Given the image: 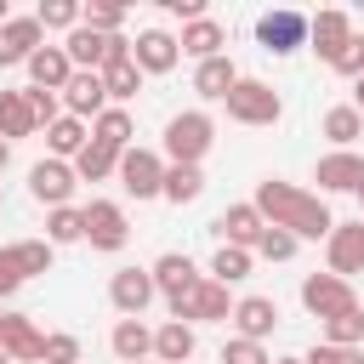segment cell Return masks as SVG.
<instances>
[{"mask_svg": "<svg viewBox=\"0 0 364 364\" xmlns=\"http://www.w3.org/2000/svg\"><path fill=\"white\" fill-rule=\"evenodd\" d=\"M250 205L267 216V228H284V233H296V239H330V233H336L330 205H324L318 193L296 188V182L267 176V182H256V199H250Z\"/></svg>", "mask_w": 364, "mask_h": 364, "instance_id": "1", "label": "cell"}, {"mask_svg": "<svg viewBox=\"0 0 364 364\" xmlns=\"http://www.w3.org/2000/svg\"><path fill=\"white\" fill-rule=\"evenodd\" d=\"M210 142H216V119L205 108H182L165 119V159L171 165H199L210 154Z\"/></svg>", "mask_w": 364, "mask_h": 364, "instance_id": "2", "label": "cell"}, {"mask_svg": "<svg viewBox=\"0 0 364 364\" xmlns=\"http://www.w3.org/2000/svg\"><path fill=\"white\" fill-rule=\"evenodd\" d=\"M222 102H228V119H239V125H279V114H284V97L267 80H245V74Z\"/></svg>", "mask_w": 364, "mask_h": 364, "instance_id": "3", "label": "cell"}, {"mask_svg": "<svg viewBox=\"0 0 364 364\" xmlns=\"http://www.w3.org/2000/svg\"><path fill=\"white\" fill-rule=\"evenodd\" d=\"M165 307H171V318H182V324H228V318H233L228 284H216L210 273H205L188 296H176V301H165Z\"/></svg>", "mask_w": 364, "mask_h": 364, "instance_id": "4", "label": "cell"}, {"mask_svg": "<svg viewBox=\"0 0 364 364\" xmlns=\"http://www.w3.org/2000/svg\"><path fill=\"white\" fill-rule=\"evenodd\" d=\"M301 307L324 324V318H336V313H353V307H358V290H353V279L307 273V279H301Z\"/></svg>", "mask_w": 364, "mask_h": 364, "instance_id": "5", "label": "cell"}, {"mask_svg": "<svg viewBox=\"0 0 364 364\" xmlns=\"http://www.w3.org/2000/svg\"><path fill=\"white\" fill-rule=\"evenodd\" d=\"M114 176H119V188H125L131 199H159V193H165V159H159L154 148H125Z\"/></svg>", "mask_w": 364, "mask_h": 364, "instance_id": "6", "label": "cell"}, {"mask_svg": "<svg viewBox=\"0 0 364 364\" xmlns=\"http://www.w3.org/2000/svg\"><path fill=\"white\" fill-rule=\"evenodd\" d=\"M256 40H262V51H267V57H290V51H301V46H307V17H301V11H290V6L262 11V17H256Z\"/></svg>", "mask_w": 364, "mask_h": 364, "instance_id": "7", "label": "cell"}, {"mask_svg": "<svg viewBox=\"0 0 364 364\" xmlns=\"http://www.w3.org/2000/svg\"><path fill=\"white\" fill-rule=\"evenodd\" d=\"M74 188H80V176H74L68 159H40V165L28 171V193H34V205H46V210H63V205L74 199Z\"/></svg>", "mask_w": 364, "mask_h": 364, "instance_id": "8", "label": "cell"}, {"mask_svg": "<svg viewBox=\"0 0 364 364\" xmlns=\"http://www.w3.org/2000/svg\"><path fill=\"white\" fill-rule=\"evenodd\" d=\"M154 296H159L154 267H119V273L108 279V301H114L119 318H142V307H148Z\"/></svg>", "mask_w": 364, "mask_h": 364, "instance_id": "9", "label": "cell"}, {"mask_svg": "<svg viewBox=\"0 0 364 364\" xmlns=\"http://www.w3.org/2000/svg\"><path fill=\"white\" fill-rule=\"evenodd\" d=\"M85 239H91V250H125V239H131V222H125V210L114 205V199H91L85 205Z\"/></svg>", "mask_w": 364, "mask_h": 364, "instance_id": "10", "label": "cell"}, {"mask_svg": "<svg viewBox=\"0 0 364 364\" xmlns=\"http://www.w3.org/2000/svg\"><path fill=\"white\" fill-rule=\"evenodd\" d=\"M313 182H318V193H358L364 188V154H353V148L324 154L313 165Z\"/></svg>", "mask_w": 364, "mask_h": 364, "instance_id": "11", "label": "cell"}, {"mask_svg": "<svg viewBox=\"0 0 364 364\" xmlns=\"http://www.w3.org/2000/svg\"><path fill=\"white\" fill-rule=\"evenodd\" d=\"M324 256H330V273L336 279L364 273V216L358 222H336V233L324 239Z\"/></svg>", "mask_w": 364, "mask_h": 364, "instance_id": "12", "label": "cell"}, {"mask_svg": "<svg viewBox=\"0 0 364 364\" xmlns=\"http://www.w3.org/2000/svg\"><path fill=\"white\" fill-rule=\"evenodd\" d=\"M63 108H68L74 119H85V125H91L102 108H114V102H108V85H102V74H91V68H74V80L63 85Z\"/></svg>", "mask_w": 364, "mask_h": 364, "instance_id": "13", "label": "cell"}, {"mask_svg": "<svg viewBox=\"0 0 364 364\" xmlns=\"http://www.w3.org/2000/svg\"><path fill=\"white\" fill-rule=\"evenodd\" d=\"M210 228H216V239H222V245H239V250H256V239H262V228H267V216H262V210H256L250 199H239V205H228V210H222V216H216Z\"/></svg>", "mask_w": 364, "mask_h": 364, "instance_id": "14", "label": "cell"}, {"mask_svg": "<svg viewBox=\"0 0 364 364\" xmlns=\"http://www.w3.org/2000/svg\"><path fill=\"white\" fill-rule=\"evenodd\" d=\"M228 324H233V336H245V341H267V336L279 330V301H273V296H239Z\"/></svg>", "mask_w": 364, "mask_h": 364, "instance_id": "15", "label": "cell"}, {"mask_svg": "<svg viewBox=\"0 0 364 364\" xmlns=\"http://www.w3.org/2000/svg\"><path fill=\"white\" fill-rule=\"evenodd\" d=\"M131 57H136L142 74H171V68L182 63V46H176V34H165V28H142V34L131 40Z\"/></svg>", "mask_w": 364, "mask_h": 364, "instance_id": "16", "label": "cell"}, {"mask_svg": "<svg viewBox=\"0 0 364 364\" xmlns=\"http://www.w3.org/2000/svg\"><path fill=\"white\" fill-rule=\"evenodd\" d=\"M46 46V28H40V17H11L6 28H0V68H28V57Z\"/></svg>", "mask_w": 364, "mask_h": 364, "instance_id": "17", "label": "cell"}, {"mask_svg": "<svg viewBox=\"0 0 364 364\" xmlns=\"http://www.w3.org/2000/svg\"><path fill=\"white\" fill-rule=\"evenodd\" d=\"M0 347H6L11 364H46V336L34 330L28 313H6V336H0Z\"/></svg>", "mask_w": 364, "mask_h": 364, "instance_id": "18", "label": "cell"}, {"mask_svg": "<svg viewBox=\"0 0 364 364\" xmlns=\"http://www.w3.org/2000/svg\"><path fill=\"white\" fill-rule=\"evenodd\" d=\"M347 40H353V17H347V11H318V17H307V46H313L324 63H336Z\"/></svg>", "mask_w": 364, "mask_h": 364, "instance_id": "19", "label": "cell"}, {"mask_svg": "<svg viewBox=\"0 0 364 364\" xmlns=\"http://www.w3.org/2000/svg\"><path fill=\"white\" fill-rule=\"evenodd\" d=\"M51 256H57L51 239H11V245H0V262H6L17 279H40V273H51Z\"/></svg>", "mask_w": 364, "mask_h": 364, "instance_id": "20", "label": "cell"}, {"mask_svg": "<svg viewBox=\"0 0 364 364\" xmlns=\"http://www.w3.org/2000/svg\"><path fill=\"white\" fill-rule=\"evenodd\" d=\"M199 279H205V273H199V267H193V256H182V250H165V256L154 262V284H159V296H165V301L188 296Z\"/></svg>", "mask_w": 364, "mask_h": 364, "instance_id": "21", "label": "cell"}, {"mask_svg": "<svg viewBox=\"0 0 364 364\" xmlns=\"http://www.w3.org/2000/svg\"><path fill=\"white\" fill-rule=\"evenodd\" d=\"M176 46H182V57H193V63H210V57H222V46H228V28H222L216 17H199V23H188V28L176 34Z\"/></svg>", "mask_w": 364, "mask_h": 364, "instance_id": "22", "label": "cell"}, {"mask_svg": "<svg viewBox=\"0 0 364 364\" xmlns=\"http://www.w3.org/2000/svg\"><path fill=\"white\" fill-rule=\"evenodd\" d=\"M74 80V63H68V51L63 46H40L34 57H28V85H46V91H57L63 97V85Z\"/></svg>", "mask_w": 364, "mask_h": 364, "instance_id": "23", "label": "cell"}, {"mask_svg": "<svg viewBox=\"0 0 364 364\" xmlns=\"http://www.w3.org/2000/svg\"><path fill=\"white\" fill-rule=\"evenodd\" d=\"M108 347H114L119 364H148V358H154V330H148L142 318H119L114 336H108Z\"/></svg>", "mask_w": 364, "mask_h": 364, "instance_id": "24", "label": "cell"}, {"mask_svg": "<svg viewBox=\"0 0 364 364\" xmlns=\"http://www.w3.org/2000/svg\"><path fill=\"white\" fill-rule=\"evenodd\" d=\"M193 347H199V336H193V324H182V318H165V324L154 330V358H159V364H188Z\"/></svg>", "mask_w": 364, "mask_h": 364, "instance_id": "25", "label": "cell"}, {"mask_svg": "<svg viewBox=\"0 0 364 364\" xmlns=\"http://www.w3.org/2000/svg\"><path fill=\"white\" fill-rule=\"evenodd\" d=\"M233 85H239V68H233V57H228V51L193 68V91H199L205 102H222V97L233 91Z\"/></svg>", "mask_w": 364, "mask_h": 364, "instance_id": "26", "label": "cell"}, {"mask_svg": "<svg viewBox=\"0 0 364 364\" xmlns=\"http://www.w3.org/2000/svg\"><path fill=\"white\" fill-rule=\"evenodd\" d=\"M91 142V125L85 119H74V114H63V119H51L46 125V148H51V159H80V148Z\"/></svg>", "mask_w": 364, "mask_h": 364, "instance_id": "27", "label": "cell"}, {"mask_svg": "<svg viewBox=\"0 0 364 364\" xmlns=\"http://www.w3.org/2000/svg\"><path fill=\"white\" fill-rule=\"evenodd\" d=\"M131 136H136L131 108H102V114L91 119V142H102V148H114V154H125V148H131Z\"/></svg>", "mask_w": 364, "mask_h": 364, "instance_id": "28", "label": "cell"}, {"mask_svg": "<svg viewBox=\"0 0 364 364\" xmlns=\"http://www.w3.org/2000/svg\"><path fill=\"white\" fill-rule=\"evenodd\" d=\"M142 80H148V74L136 68V57H114V63L102 68V85H108V102H114V108H125V102L142 91Z\"/></svg>", "mask_w": 364, "mask_h": 364, "instance_id": "29", "label": "cell"}, {"mask_svg": "<svg viewBox=\"0 0 364 364\" xmlns=\"http://www.w3.org/2000/svg\"><path fill=\"white\" fill-rule=\"evenodd\" d=\"M34 131H40V119H34L28 97L23 91H0V136L17 142V136H34Z\"/></svg>", "mask_w": 364, "mask_h": 364, "instance_id": "30", "label": "cell"}, {"mask_svg": "<svg viewBox=\"0 0 364 364\" xmlns=\"http://www.w3.org/2000/svg\"><path fill=\"white\" fill-rule=\"evenodd\" d=\"M199 193H205V171H199V165H165V193H159V199L193 205Z\"/></svg>", "mask_w": 364, "mask_h": 364, "instance_id": "31", "label": "cell"}, {"mask_svg": "<svg viewBox=\"0 0 364 364\" xmlns=\"http://www.w3.org/2000/svg\"><path fill=\"white\" fill-rule=\"evenodd\" d=\"M250 267H256V250H239V245H216V256H210L216 284H239V279H250Z\"/></svg>", "mask_w": 364, "mask_h": 364, "instance_id": "32", "label": "cell"}, {"mask_svg": "<svg viewBox=\"0 0 364 364\" xmlns=\"http://www.w3.org/2000/svg\"><path fill=\"white\" fill-rule=\"evenodd\" d=\"M114 171H119V154L102 148V142H85L80 159H74V176H80V182H108Z\"/></svg>", "mask_w": 364, "mask_h": 364, "instance_id": "33", "label": "cell"}, {"mask_svg": "<svg viewBox=\"0 0 364 364\" xmlns=\"http://www.w3.org/2000/svg\"><path fill=\"white\" fill-rule=\"evenodd\" d=\"M324 136H330L336 148H353V142L364 136V114H358L353 102H341V108H330V114H324Z\"/></svg>", "mask_w": 364, "mask_h": 364, "instance_id": "34", "label": "cell"}, {"mask_svg": "<svg viewBox=\"0 0 364 364\" xmlns=\"http://www.w3.org/2000/svg\"><path fill=\"white\" fill-rule=\"evenodd\" d=\"M324 341H330V347H364V307L324 318Z\"/></svg>", "mask_w": 364, "mask_h": 364, "instance_id": "35", "label": "cell"}, {"mask_svg": "<svg viewBox=\"0 0 364 364\" xmlns=\"http://www.w3.org/2000/svg\"><path fill=\"white\" fill-rule=\"evenodd\" d=\"M46 239H51V245H74V239H85V210H74V205L51 210V216H46Z\"/></svg>", "mask_w": 364, "mask_h": 364, "instance_id": "36", "label": "cell"}, {"mask_svg": "<svg viewBox=\"0 0 364 364\" xmlns=\"http://www.w3.org/2000/svg\"><path fill=\"white\" fill-rule=\"evenodd\" d=\"M34 17H40V28H68V34H74L80 17H85V6H74V0H40Z\"/></svg>", "mask_w": 364, "mask_h": 364, "instance_id": "37", "label": "cell"}, {"mask_svg": "<svg viewBox=\"0 0 364 364\" xmlns=\"http://www.w3.org/2000/svg\"><path fill=\"white\" fill-rule=\"evenodd\" d=\"M296 245H301L296 233H284V228H262L256 256H262V262H290V256H296Z\"/></svg>", "mask_w": 364, "mask_h": 364, "instance_id": "38", "label": "cell"}, {"mask_svg": "<svg viewBox=\"0 0 364 364\" xmlns=\"http://www.w3.org/2000/svg\"><path fill=\"white\" fill-rule=\"evenodd\" d=\"M222 364H273V353H267V341L228 336V341H222Z\"/></svg>", "mask_w": 364, "mask_h": 364, "instance_id": "39", "label": "cell"}, {"mask_svg": "<svg viewBox=\"0 0 364 364\" xmlns=\"http://www.w3.org/2000/svg\"><path fill=\"white\" fill-rule=\"evenodd\" d=\"M23 97H28V108H34V119H40V125L63 119V97H57V91H46V85H23Z\"/></svg>", "mask_w": 364, "mask_h": 364, "instance_id": "40", "label": "cell"}, {"mask_svg": "<svg viewBox=\"0 0 364 364\" xmlns=\"http://www.w3.org/2000/svg\"><path fill=\"white\" fill-rule=\"evenodd\" d=\"M46 364H80V336L51 330V336H46Z\"/></svg>", "mask_w": 364, "mask_h": 364, "instance_id": "41", "label": "cell"}, {"mask_svg": "<svg viewBox=\"0 0 364 364\" xmlns=\"http://www.w3.org/2000/svg\"><path fill=\"white\" fill-rule=\"evenodd\" d=\"M301 364H364V347H330V341H318V347H307Z\"/></svg>", "mask_w": 364, "mask_h": 364, "instance_id": "42", "label": "cell"}, {"mask_svg": "<svg viewBox=\"0 0 364 364\" xmlns=\"http://www.w3.org/2000/svg\"><path fill=\"white\" fill-rule=\"evenodd\" d=\"M85 28H97V34H119V23H125V6H85V17H80Z\"/></svg>", "mask_w": 364, "mask_h": 364, "instance_id": "43", "label": "cell"}, {"mask_svg": "<svg viewBox=\"0 0 364 364\" xmlns=\"http://www.w3.org/2000/svg\"><path fill=\"white\" fill-rule=\"evenodd\" d=\"M330 68H336V74H347V80H364V34H353Z\"/></svg>", "mask_w": 364, "mask_h": 364, "instance_id": "44", "label": "cell"}, {"mask_svg": "<svg viewBox=\"0 0 364 364\" xmlns=\"http://www.w3.org/2000/svg\"><path fill=\"white\" fill-rule=\"evenodd\" d=\"M165 11H171V17H182V28H188V23H199V17H205V0H165Z\"/></svg>", "mask_w": 364, "mask_h": 364, "instance_id": "45", "label": "cell"}, {"mask_svg": "<svg viewBox=\"0 0 364 364\" xmlns=\"http://www.w3.org/2000/svg\"><path fill=\"white\" fill-rule=\"evenodd\" d=\"M17 284H23V279H17V273H11V267H6V262H0V301H6V296H11V290H17Z\"/></svg>", "mask_w": 364, "mask_h": 364, "instance_id": "46", "label": "cell"}, {"mask_svg": "<svg viewBox=\"0 0 364 364\" xmlns=\"http://www.w3.org/2000/svg\"><path fill=\"white\" fill-rule=\"evenodd\" d=\"M353 108L364 114V80H353Z\"/></svg>", "mask_w": 364, "mask_h": 364, "instance_id": "47", "label": "cell"}, {"mask_svg": "<svg viewBox=\"0 0 364 364\" xmlns=\"http://www.w3.org/2000/svg\"><path fill=\"white\" fill-rule=\"evenodd\" d=\"M6 165H11V142L0 136V171H6Z\"/></svg>", "mask_w": 364, "mask_h": 364, "instance_id": "48", "label": "cell"}, {"mask_svg": "<svg viewBox=\"0 0 364 364\" xmlns=\"http://www.w3.org/2000/svg\"><path fill=\"white\" fill-rule=\"evenodd\" d=\"M6 23H11V11H6V0H0V28H6Z\"/></svg>", "mask_w": 364, "mask_h": 364, "instance_id": "49", "label": "cell"}, {"mask_svg": "<svg viewBox=\"0 0 364 364\" xmlns=\"http://www.w3.org/2000/svg\"><path fill=\"white\" fill-rule=\"evenodd\" d=\"M0 336H6V307H0Z\"/></svg>", "mask_w": 364, "mask_h": 364, "instance_id": "50", "label": "cell"}, {"mask_svg": "<svg viewBox=\"0 0 364 364\" xmlns=\"http://www.w3.org/2000/svg\"><path fill=\"white\" fill-rule=\"evenodd\" d=\"M273 364H301V358H273Z\"/></svg>", "mask_w": 364, "mask_h": 364, "instance_id": "51", "label": "cell"}, {"mask_svg": "<svg viewBox=\"0 0 364 364\" xmlns=\"http://www.w3.org/2000/svg\"><path fill=\"white\" fill-rule=\"evenodd\" d=\"M0 364H11V358H6V347H0Z\"/></svg>", "mask_w": 364, "mask_h": 364, "instance_id": "52", "label": "cell"}, {"mask_svg": "<svg viewBox=\"0 0 364 364\" xmlns=\"http://www.w3.org/2000/svg\"><path fill=\"white\" fill-rule=\"evenodd\" d=\"M358 205H364V188H358Z\"/></svg>", "mask_w": 364, "mask_h": 364, "instance_id": "53", "label": "cell"}, {"mask_svg": "<svg viewBox=\"0 0 364 364\" xmlns=\"http://www.w3.org/2000/svg\"><path fill=\"white\" fill-rule=\"evenodd\" d=\"M0 205H6V199H0Z\"/></svg>", "mask_w": 364, "mask_h": 364, "instance_id": "54", "label": "cell"}]
</instances>
